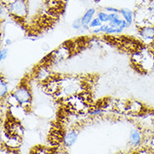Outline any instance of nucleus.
<instances>
[{"instance_id": "obj_15", "label": "nucleus", "mask_w": 154, "mask_h": 154, "mask_svg": "<svg viewBox=\"0 0 154 154\" xmlns=\"http://www.w3.org/2000/svg\"><path fill=\"white\" fill-rule=\"evenodd\" d=\"M147 11L149 13L150 16H154V0H150L147 4Z\"/></svg>"}, {"instance_id": "obj_4", "label": "nucleus", "mask_w": 154, "mask_h": 154, "mask_svg": "<svg viewBox=\"0 0 154 154\" xmlns=\"http://www.w3.org/2000/svg\"><path fill=\"white\" fill-rule=\"evenodd\" d=\"M79 136V132L76 130H72L69 131L63 135V142L64 146H72L77 141Z\"/></svg>"}, {"instance_id": "obj_3", "label": "nucleus", "mask_w": 154, "mask_h": 154, "mask_svg": "<svg viewBox=\"0 0 154 154\" xmlns=\"http://www.w3.org/2000/svg\"><path fill=\"white\" fill-rule=\"evenodd\" d=\"M139 37L143 44L151 45L154 42V25H146L140 27L138 31Z\"/></svg>"}, {"instance_id": "obj_16", "label": "nucleus", "mask_w": 154, "mask_h": 154, "mask_svg": "<svg viewBox=\"0 0 154 154\" xmlns=\"http://www.w3.org/2000/svg\"><path fill=\"white\" fill-rule=\"evenodd\" d=\"M8 49H2L0 51V60L1 61H4L6 59V57H8Z\"/></svg>"}, {"instance_id": "obj_5", "label": "nucleus", "mask_w": 154, "mask_h": 154, "mask_svg": "<svg viewBox=\"0 0 154 154\" xmlns=\"http://www.w3.org/2000/svg\"><path fill=\"white\" fill-rule=\"evenodd\" d=\"M21 138L20 135H10L5 142V146L10 149H16L20 146Z\"/></svg>"}, {"instance_id": "obj_6", "label": "nucleus", "mask_w": 154, "mask_h": 154, "mask_svg": "<svg viewBox=\"0 0 154 154\" xmlns=\"http://www.w3.org/2000/svg\"><path fill=\"white\" fill-rule=\"evenodd\" d=\"M125 110L132 115H138L143 111V105L137 101H131L126 105Z\"/></svg>"}, {"instance_id": "obj_2", "label": "nucleus", "mask_w": 154, "mask_h": 154, "mask_svg": "<svg viewBox=\"0 0 154 154\" xmlns=\"http://www.w3.org/2000/svg\"><path fill=\"white\" fill-rule=\"evenodd\" d=\"M7 11L13 16L17 18H25L27 15L28 6L26 0H14L6 5Z\"/></svg>"}, {"instance_id": "obj_1", "label": "nucleus", "mask_w": 154, "mask_h": 154, "mask_svg": "<svg viewBox=\"0 0 154 154\" xmlns=\"http://www.w3.org/2000/svg\"><path fill=\"white\" fill-rule=\"evenodd\" d=\"M11 94L14 96L18 104L23 106L24 108L25 106L29 105L31 102V99H32L31 93L28 87L25 84H21L20 86H19Z\"/></svg>"}, {"instance_id": "obj_10", "label": "nucleus", "mask_w": 154, "mask_h": 154, "mask_svg": "<svg viewBox=\"0 0 154 154\" xmlns=\"http://www.w3.org/2000/svg\"><path fill=\"white\" fill-rule=\"evenodd\" d=\"M36 78L41 81H46L50 79V71H48L45 67H41L37 71Z\"/></svg>"}, {"instance_id": "obj_19", "label": "nucleus", "mask_w": 154, "mask_h": 154, "mask_svg": "<svg viewBox=\"0 0 154 154\" xmlns=\"http://www.w3.org/2000/svg\"><path fill=\"white\" fill-rule=\"evenodd\" d=\"M151 72L154 73V61H153V65H152V69H151Z\"/></svg>"}, {"instance_id": "obj_14", "label": "nucleus", "mask_w": 154, "mask_h": 154, "mask_svg": "<svg viewBox=\"0 0 154 154\" xmlns=\"http://www.w3.org/2000/svg\"><path fill=\"white\" fill-rule=\"evenodd\" d=\"M72 27L73 28L76 30H83V21H82V19H77L75 20L72 22Z\"/></svg>"}, {"instance_id": "obj_12", "label": "nucleus", "mask_w": 154, "mask_h": 154, "mask_svg": "<svg viewBox=\"0 0 154 154\" xmlns=\"http://www.w3.org/2000/svg\"><path fill=\"white\" fill-rule=\"evenodd\" d=\"M97 17L100 19L102 23L109 22V13H108L107 11H100L97 14Z\"/></svg>"}, {"instance_id": "obj_9", "label": "nucleus", "mask_w": 154, "mask_h": 154, "mask_svg": "<svg viewBox=\"0 0 154 154\" xmlns=\"http://www.w3.org/2000/svg\"><path fill=\"white\" fill-rule=\"evenodd\" d=\"M96 10L94 8H90L88 9L86 12L84 13L83 17L81 18L82 21H83V25H88L91 20L94 19V16L95 14Z\"/></svg>"}, {"instance_id": "obj_7", "label": "nucleus", "mask_w": 154, "mask_h": 154, "mask_svg": "<svg viewBox=\"0 0 154 154\" xmlns=\"http://www.w3.org/2000/svg\"><path fill=\"white\" fill-rule=\"evenodd\" d=\"M142 134L138 130H132L130 134V143L131 146H138L142 143Z\"/></svg>"}, {"instance_id": "obj_17", "label": "nucleus", "mask_w": 154, "mask_h": 154, "mask_svg": "<svg viewBox=\"0 0 154 154\" xmlns=\"http://www.w3.org/2000/svg\"><path fill=\"white\" fill-rule=\"evenodd\" d=\"M105 11H107L108 13H117V14H120V10L119 9L112 8V7H106L105 8Z\"/></svg>"}, {"instance_id": "obj_13", "label": "nucleus", "mask_w": 154, "mask_h": 154, "mask_svg": "<svg viewBox=\"0 0 154 154\" xmlns=\"http://www.w3.org/2000/svg\"><path fill=\"white\" fill-rule=\"evenodd\" d=\"M103 25V23L100 21V20L97 17V18H94L91 20V22L89 23V28L90 29H96V28H100L101 25Z\"/></svg>"}, {"instance_id": "obj_8", "label": "nucleus", "mask_w": 154, "mask_h": 154, "mask_svg": "<svg viewBox=\"0 0 154 154\" xmlns=\"http://www.w3.org/2000/svg\"><path fill=\"white\" fill-rule=\"evenodd\" d=\"M120 14H121V16L123 17V20L126 21L128 25H132L134 18H135V14L132 10H131L129 8H121L120 9Z\"/></svg>"}, {"instance_id": "obj_11", "label": "nucleus", "mask_w": 154, "mask_h": 154, "mask_svg": "<svg viewBox=\"0 0 154 154\" xmlns=\"http://www.w3.org/2000/svg\"><path fill=\"white\" fill-rule=\"evenodd\" d=\"M0 96L2 99H5V97L8 95V83L4 81V79H1L0 81Z\"/></svg>"}, {"instance_id": "obj_18", "label": "nucleus", "mask_w": 154, "mask_h": 154, "mask_svg": "<svg viewBox=\"0 0 154 154\" xmlns=\"http://www.w3.org/2000/svg\"><path fill=\"white\" fill-rule=\"evenodd\" d=\"M11 40H6V45H10V44H11Z\"/></svg>"}]
</instances>
